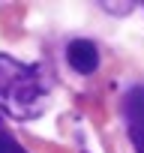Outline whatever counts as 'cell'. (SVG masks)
I'll use <instances>...</instances> for the list:
<instances>
[{
  "mask_svg": "<svg viewBox=\"0 0 144 153\" xmlns=\"http://www.w3.org/2000/svg\"><path fill=\"white\" fill-rule=\"evenodd\" d=\"M48 108V81L36 63H21L0 51V111L33 120Z\"/></svg>",
  "mask_w": 144,
  "mask_h": 153,
  "instance_id": "obj_1",
  "label": "cell"
},
{
  "mask_svg": "<svg viewBox=\"0 0 144 153\" xmlns=\"http://www.w3.org/2000/svg\"><path fill=\"white\" fill-rule=\"evenodd\" d=\"M120 111H123L126 132H129V141H132L135 153H144V84H135L123 93Z\"/></svg>",
  "mask_w": 144,
  "mask_h": 153,
  "instance_id": "obj_2",
  "label": "cell"
},
{
  "mask_svg": "<svg viewBox=\"0 0 144 153\" xmlns=\"http://www.w3.org/2000/svg\"><path fill=\"white\" fill-rule=\"evenodd\" d=\"M0 153H27V150L12 138V132H9V129L0 126Z\"/></svg>",
  "mask_w": 144,
  "mask_h": 153,
  "instance_id": "obj_4",
  "label": "cell"
},
{
  "mask_svg": "<svg viewBox=\"0 0 144 153\" xmlns=\"http://www.w3.org/2000/svg\"><path fill=\"white\" fill-rule=\"evenodd\" d=\"M66 60L78 75H93L96 66H99V48L90 39H75L66 48Z\"/></svg>",
  "mask_w": 144,
  "mask_h": 153,
  "instance_id": "obj_3",
  "label": "cell"
}]
</instances>
